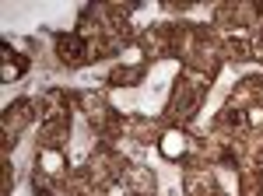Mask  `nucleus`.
<instances>
[{
	"mask_svg": "<svg viewBox=\"0 0 263 196\" xmlns=\"http://www.w3.org/2000/svg\"><path fill=\"white\" fill-rule=\"evenodd\" d=\"M60 53L63 56H74V63H81V60H78L81 56V42L78 39H60Z\"/></svg>",
	"mask_w": 263,
	"mask_h": 196,
	"instance_id": "f257e3e1",
	"label": "nucleus"
}]
</instances>
